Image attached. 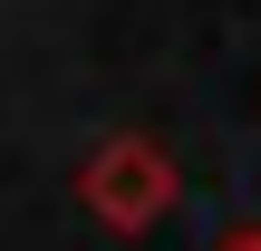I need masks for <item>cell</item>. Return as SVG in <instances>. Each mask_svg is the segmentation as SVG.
Segmentation results:
<instances>
[{"label":"cell","instance_id":"6da1fadb","mask_svg":"<svg viewBox=\"0 0 261 251\" xmlns=\"http://www.w3.org/2000/svg\"><path fill=\"white\" fill-rule=\"evenodd\" d=\"M77 203H87L107 232H155V222L184 203V174H174V155H165L145 126H126V135H97V145H87Z\"/></svg>","mask_w":261,"mask_h":251},{"label":"cell","instance_id":"7a4b0ae2","mask_svg":"<svg viewBox=\"0 0 261 251\" xmlns=\"http://www.w3.org/2000/svg\"><path fill=\"white\" fill-rule=\"evenodd\" d=\"M213 251H261V222H242V232H223Z\"/></svg>","mask_w":261,"mask_h":251}]
</instances>
